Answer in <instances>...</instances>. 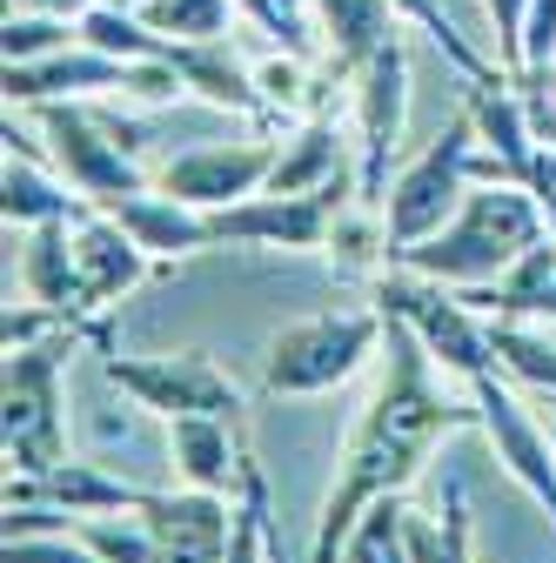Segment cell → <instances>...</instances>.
<instances>
[{"label": "cell", "mask_w": 556, "mask_h": 563, "mask_svg": "<svg viewBox=\"0 0 556 563\" xmlns=\"http://www.w3.org/2000/svg\"><path fill=\"white\" fill-rule=\"evenodd\" d=\"M469 422H476V396H469V409L449 402L443 383H436V356L415 342L409 322L389 316L382 376H376L349 443H342V456H335V483H329L322 517H315V563H335L342 543H349V530H356V517L376 497L409 489V476L423 470L430 443L449 437V430H469Z\"/></svg>", "instance_id": "1"}, {"label": "cell", "mask_w": 556, "mask_h": 563, "mask_svg": "<svg viewBox=\"0 0 556 563\" xmlns=\"http://www.w3.org/2000/svg\"><path fill=\"white\" fill-rule=\"evenodd\" d=\"M536 235H543L536 188H469L456 222L436 229L430 242L402 249L396 268H415V275L443 282V289H476V282H497Z\"/></svg>", "instance_id": "2"}, {"label": "cell", "mask_w": 556, "mask_h": 563, "mask_svg": "<svg viewBox=\"0 0 556 563\" xmlns=\"http://www.w3.org/2000/svg\"><path fill=\"white\" fill-rule=\"evenodd\" d=\"M389 335L382 309H322L289 322L282 335L268 342V363H262V389L268 396H322L342 389Z\"/></svg>", "instance_id": "3"}, {"label": "cell", "mask_w": 556, "mask_h": 563, "mask_svg": "<svg viewBox=\"0 0 556 563\" xmlns=\"http://www.w3.org/2000/svg\"><path fill=\"white\" fill-rule=\"evenodd\" d=\"M469 155H476V121H469V108H463L449 128H436V141H430L423 155L396 168V181H389V195H382L389 262H396L402 249L430 242L436 229L456 222V208L469 201Z\"/></svg>", "instance_id": "4"}, {"label": "cell", "mask_w": 556, "mask_h": 563, "mask_svg": "<svg viewBox=\"0 0 556 563\" xmlns=\"http://www.w3.org/2000/svg\"><path fill=\"white\" fill-rule=\"evenodd\" d=\"M376 302H382V316H396V322L415 329V342H423L430 356H436L443 376L476 383V376H490V369H497L490 322L469 316V302H463L456 289H443V282L415 275V268H389V275L376 282Z\"/></svg>", "instance_id": "5"}, {"label": "cell", "mask_w": 556, "mask_h": 563, "mask_svg": "<svg viewBox=\"0 0 556 563\" xmlns=\"http://www.w3.org/2000/svg\"><path fill=\"white\" fill-rule=\"evenodd\" d=\"M75 356V329L47 335L8 356V463L21 476H47L67 463V422H60V363Z\"/></svg>", "instance_id": "6"}, {"label": "cell", "mask_w": 556, "mask_h": 563, "mask_svg": "<svg viewBox=\"0 0 556 563\" xmlns=\"http://www.w3.org/2000/svg\"><path fill=\"white\" fill-rule=\"evenodd\" d=\"M349 195H363V168H342L335 181L309 188V195H248V201H229V208H208V229H215V249L235 242V249H329V229L335 216L349 208Z\"/></svg>", "instance_id": "7"}, {"label": "cell", "mask_w": 556, "mask_h": 563, "mask_svg": "<svg viewBox=\"0 0 556 563\" xmlns=\"http://www.w3.org/2000/svg\"><path fill=\"white\" fill-rule=\"evenodd\" d=\"M34 121H41V134H47V162H54V175L75 188L81 201L108 208V201H121V195H134V188H148L142 155L121 148L114 128L101 121V108L47 101V108H34Z\"/></svg>", "instance_id": "8"}, {"label": "cell", "mask_w": 556, "mask_h": 563, "mask_svg": "<svg viewBox=\"0 0 556 563\" xmlns=\"http://www.w3.org/2000/svg\"><path fill=\"white\" fill-rule=\"evenodd\" d=\"M402 114H409V47L402 34H389L356 67V168H363V201L376 208L389 195V155L402 141Z\"/></svg>", "instance_id": "9"}, {"label": "cell", "mask_w": 556, "mask_h": 563, "mask_svg": "<svg viewBox=\"0 0 556 563\" xmlns=\"http://www.w3.org/2000/svg\"><path fill=\"white\" fill-rule=\"evenodd\" d=\"M108 383L121 396H134L155 416H235L242 409V389L208 363V356H108Z\"/></svg>", "instance_id": "10"}, {"label": "cell", "mask_w": 556, "mask_h": 563, "mask_svg": "<svg viewBox=\"0 0 556 563\" xmlns=\"http://www.w3.org/2000/svg\"><path fill=\"white\" fill-rule=\"evenodd\" d=\"M275 155H282V141H268V134H248V141H208V148L175 155V162L155 175V188L208 216V208H229V201L262 195Z\"/></svg>", "instance_id": "11"}, {"label": "cell", "mask_w": 556, "mask_h": 563, "mask_svg": "<svg viewBox=\"0 0 556 563\" xmlns=\"http://www.w3.org/2000/svg\"><path fill=\"white\" fill-rule=\"evenodd\" d=\"M469 396H476V430L490 437V450H497V463L536 497V510L556 523V437L543 430V422L497 383V369L490 376H476L469 383Z\"/></svg>", "instance_id": "12"}, {"label": "cell", "mask_w": 556, "mask_h": 563, "mask_svg": "<svg viewBox=\"0 0 556 563\" xmlns=\"http://www.w3.org/2000/svg\"><path fill=\"white\" fill-rule=\"evenodd\" d=\"M148 530L162 543V563H229L235 550V523H242V504L215 497V489H155L148 497Z\"/></svg>", "instance_id": "13"}, {"label": "cell", "mask_w": 556, "mask_h": 563, "mask_svg": "<svg viewBox=\"0 0 556 563\" xmlns=\"http://www.w3.org/2000/svg\"><path fill=\"white\" fill-rule=\"evenodd\" d=\"M134 88V60H114L88 41L60 47L47 60H8V108H47V101H94V95H121Z\"/></svg>", "instance_id": "14"}, {"label": "cell", "mask_w": 556, "mask_h": 563, "mask_svg": "<svg viewBox=\"0 0 556 563\" xmlns=\"http://www.w3.org/2000/svg\"><path fill=\"white\" fill-rule=\"evenodd\" d=\"M75 262H81V296H88V309H108V302H121L127 289H142L148 282V268H155V255L134 242L108 208H81L75 216Z\"/></svg>", "instance_id": "15"}, {"label": "cell", "mask_w": 556, "mask_h": 563, "mask_svg": "<svg viewBox=\"0 0 556 563\" xmlns=\"http://www.w3.org/2000/svg\"><path fill=\"white\" fill-rule=\"evenodd\" d=\"M168 456H175V483L188 489H242L248 456L235 450V416H175L168 422Z\"/></svg>", "instance_id": "16"}, {"label": "cell", "mask_w": 556, "mask_h": 563, "mask_svg": "<svg viewBox=\"0 0 556 563\" xmlns=\"http://www.w3.org/2000/svg\"><path fill=\"white\" fill-rule=\"evenodd\" d=\"M168 67L181 75L188 95H201L208 108H222V114H268L262 88H255V67L229 47V41H168Z\"/></svg>", "instance_id": "17"}, {"label": "cell", "mask_w": 556, "mask_h": 563, "mask_svg": "<svg viewBox=\"0 0 556 563\" xmlns=\"http://www.w3.org/2000/svg\"><path fill=\"white\" fill-rule=\"evenodd\" d=\"M108 216L142 242L155 262H175V255H201V249H215V229H208V216L201 208H188V201H175V195H148V188H134V195H121V201H108Z\"/></svg>", "instance_id": "18"}, {"label": "cell", "mask_w": 556, "mask_h": 563, "mask_svg": "<svg viewBox=\"0 0 556 563\" xmlns=\"http://www.w3.org/2000/svg\"><path fill=\"white\" fill-rule=\"evenodd\" d=\"M21 282H27V302H47L60 316H81L88 309V296H81V262H75V222H41V229H27Z\"/></svg>", "instance_id": "19"}, {"label": "cell", "mask_w": 556, "mask_h": 563, "mask_svg": "<svg viewBox=\"0 0 556 563\" xmlns=\"http://www.w3.org/2000/svg\"><path fill=\"white\" fill-rule=\"evenodd\" d=\"M342 168H349V141H342V128L329 114H302V128L282 141V155H275V168H268V195H309V188L335 181Z\"/></svg>", "instance_id": "20"}, {"label": "cell", "mask_w": 556, "mask_h": 563, "mask_svg": "<svg viewBox=\"0 0 556 563\" xmlns=\"http://www.w3.org/2000/svg\"><path fill=\"white\" fill-rule=\"evenodd\" d=\"M315 21H322L335 75H356V67L396 34V8H389V0H315Z\"/></svg>", "instance_id": "21"}, {"label": "cell", "mask_w": 556, "mask_h": 563, "mask_svg": "<svg viewBox=\"0 0 556 563\" xmlns=\"http://www.w3.org/2000/svg\"><path fill=\"white\" fill-rule=\"evenodd\" d=\"M81 195H67V181H54L34 155H8V175H0V216L14 229H41V222H75Z\"/></svg>", "instance_id": "22"}, {"label": "cell", "mask_w": 556, "mask_h": 563, "mask_svg": "<svg viewBox=\"0 0 556 563\" xmlns=\"http://www.w3.org/2000/svg\"><path fill=\"white\" fill-rule=\"evenodd\" d=\"M409 563H476V523H469V497L449 483L436 517L409 510Z\"/></svg>", "instance_id": "23"}, {"label": "cell", "mask_w": 556, "mask_h": 563, "mask_svg": "<svg viewBox=\"0 0 556 563\" xmlns=\"http://www.w3.org/2000/svg\"><path fill=\"white\" fill-rule=\"evenodd\" d=\"M335 563H409V510H402V489H396V497H376L356 517V530H349V543H342Z\"/></svg>", "instance_id": "24"}, {"label": "cell", "mask_w": 556, "mask_h": 563, "mask_svg": "<svg viewBox=\"0 0 556 563\" xmlns=\"http://www.w3.org/2000/svg\"><path fill=\"white\" fill-rule=\"evenodd\" d=\"M142 14L162 41H229L235 34V0H142Z\"/></svg>", "instance_id": "25"}, {"label": "cell", "mask_w": 556, "mask_h": 563, "mask_svg": "<svg viewBox=\"0 0 556 563\" xmlns=\"http://www.w3.org/2000/svg\"><path fill=\"white\" fill-rule=\"evenodd\" d=\"M389 8H396V21H409V27H423L436 47H443V60L456 67V75L463 81H490V75H503V67L490 60V54H476L463 34H456V21H449V8H443V0H389Z\"/></svg>", "instance_id": "26"}, {"label": "cell", "mask_w": 556, "mask_h": 563, "mask_svg": "<svg viewBox=\"0 0 556 563\" xmlns=\"http://www.w3.org/2000/svg\"><path fill=\"white\" fill-rule=\"evenodd\" d=\"M81 41L101 47V54H114V60H155V54H168V41H162L142 14L108 8V0H94V8L81 14Z\"/></svg>", "instance_id": "27"}, {"label": "cell", "mask_w": 556, "mask_h": 563, "mask_svg": "<svg viewBox=\"0 0 556 563\" xmlns=\"http://www.w3.org/2000/svg\"><path fill=\"white\" fill-rule=\"evenodd\" d=\"M490 349H497V363H503L516 383L556 396V342H549L536 322H490Z\"/></svg>", "instance_id": "28"}, {"label": "cell", "mask_w": 556, "mask_h": 563, "mask_svg": "<svg viewBox=\"0 0 556 563\" xmlns=\"http://www.w3.org/2000/svg\"><path fill=\"white\" fill-rule=\"evenodd\" d=\"M75 537L101 556V563H162V543H155V530H148V517L142 510H108V517H81L75 523Z\"/></svg>", "instance_id": "29"}, {"label": "cell", "mask_w": 556, "mask_h": 563, "mask_svg": "<svg viewBox=\"0 0 556 563\" xmlns=\"http://www.w3.org/2000/svg\"><path fill=\"white\" fill-rule=\"evenodd\" d=\"M81 41V21L75 14H41V8H8V27H0V54L14 67L21 60H47L60 47Z\"/></svg>", "instance_id": "30"}, {"label": "cell", "mask_w": 556, "mask_h": 563, "mask_svg": "<svg viewBox=\"0 0 556 563\" xmlns=\"http://www.w3.org/2000/svg\"><path fill=\"white\" fill-rule=\"evenodd\" d=\"M482 14L497 27V67L503 75H523V21H530V0H482Z\"/></svg>", "instance_id": "31"}, {"label": "cell", "mask_w": 556, "mask_h": 563, "mask_svg": "<svg viewBox=\"0 0 556 563\" xmlns=\"http://www.w3.org/2000/svg\"><path fill=\"white\" fill-rule=\"evenodd\" d=\"M0 563H101L75 530H60V537H8V556Z\"/></svg>", "instance_id": "32"}, {"label": "cell", "mask_w": 556, "mask_h": 563, "mask_svg": "<svg viewBox=\"0 0 556 563\" xmlns=\"http://www.w3.org/2000/svg\"><path fill=\"white\" fill-rule=\"evenodd\" d=\"M60 309H47V302H34V309H8V322H0V342H8V356L14 349H34V342H47V335H60Z\"/></svg>", "instance_id": "33"}, {"label": "cell", "mask_w": 556, "mask_h": 563, "mask_svg": "<svg viewBox=\"0 0 556 563\" xmlns=\"http://www.w3.org/2000/svg\"><path fill=\"white\" fill-rule=\"evenodd\" d=\"M523 67H556V0H530V21H523Z\"/></svg>", "instance_id": "34"}, {"label": "cell", "mask_w": 556, "mask_h": 563, "mask_svg": "<svg viewBox=\"0 0 556 563\" xmlns=\"http://www.w3.org/2000/svg\"><path fill=\"white\" fill-rule=\"evenodd\" d=\"M530 188H536V195H556V141H536V155H530Z\"/></svg>", "instance_id": "35"}, {"label": "cell", "mask_w": 556, "mask_h": 563, "mask_svg": "<svg viewBox=\"0 0 556 563\" xmlns=\"http://www.w3.org/2000/svg\"><path fill=\"white\" fill-rule=\"evenodd\" d=\"M510 322H556V275L543 282V289H536V296H530V302H523Z\"/></svg>", "instance_id": "36"}, {"label": "cell", "mask_w": 556, "mask_h": 563, "mask_svg": "<svg viewBox=\"0 0 556 563\" xmlns=\"http://www.w3.org/2000/svg\"><path fill=\"white\" fill-rule=\"evenodd\" d=\"M543 201V229H549V242H556V195H536Z\"/></svg>", "instance_id": "37"}, {"label": "cell", "mask_w": 556, "mask_h": 563, "mask_svg": "<svg viewBox=\"0 0 556 563\" xmlns=\"http://www.w3.org/2000/svg\"><path fill=\"white\" fill-rule=\"evenodd\" d=\"M108 8H127V14H134V8H142V0H108Z\"/></svg>", "instance_id": "38"}, {"label": "cell", "mask_w": 556, "mask_h": 563, "mask_svg": "<svg viewBox=\"0 0 556 563\" xmlns=\"http://www.w3.org/2000/svg\"><path fill=\"white\" fill-rule=\"evenodd\" d=\"M282 8H289V14H302V0H282Z\"/></svg>", "instance_id": "39"}, {"label": "cell", "mask_w": 556, "mask_h": 563, "mask_svg": "<svg viewBox=\"0 0 556 563\" xmlns=\"http://www.w3.org/2000/svg\"><path fill=\"white\" fill-rule=\"evenodd\" d=\"M549 88H556V67H549Z\"/></svg>", "instance_id": "40"}, {"label": "cell", "mask_w": 556, "mask_h": 563, "mask_svg": "<svg viewBox=\"0 0 556 563\" xmlns=\"http://www.w3.org/2000/svg\"><path fill=\"white\" fill-rule=\"evenodd\" d=\"M549 437H556V416H549Z\"/></svg>", "instance_id": "41"}]
</instances>
